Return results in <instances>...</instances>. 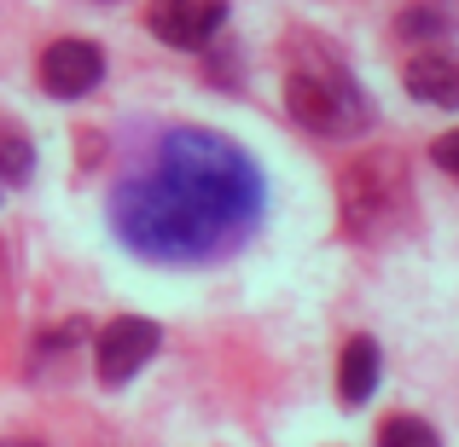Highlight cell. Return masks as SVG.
<instances>
[{"mask_svg": "<svg viewBox=\"0 0 459 447\" xmlns=\"http://www.w3.org/2000/svg\"><path fill=\"white\" fill-rule=\"evenodd\" d=\"M105 221L140 262L210 268L238 256L268 227V175L221 128L163 123L128 146Z\"/></svg>", "mask_w": 459, "mask_h": 447, "instance_id": "cell-1", "label": "cell"}, {"mask_svg": "<svg viewBox=\"0 0 459 447\" xmlns=\"http://www.w3.org/2000/svg\"><path fill=\"white\" fill-rule=\"evenodd\" d=\"M285 111H291V123H303L308 134H325V140H355L372 128L367 88L343 64H332V58L297 64L285 76Z\"/></svg>", "mask_w": 459, "mask_h": 447, "instance_id": "cell-2", "label": "cell"}, {"mask_svg": "<svg viewBox=\"0 0 459 447\" xmlns=\"http://www.w3.org/2000/svg\"><path fill=\"white\" fill-rule=\"evenodd\" d=\"M343 227L360 238H378L402 221L407 198H413V180L395 157H360V163L343 168Z\"/></svg>", "mask_w": 459, "mask_h": 447, "instance_id": "cell-3", "label": "cell"}, {"mask_svg": "<svg viewBox=\"0 0 459 447\" xmlns=\"http://www.w3.org/2000/svg\"><path fill=\"white\" fill-rule=\"evenodd\" d=\"M157 343H163L157 320H140V314L111 320L100 337H93V372H100V383H105V390H123V383L157 355Z\"/></svg>", "mask_w": 459, "mask_h": 447, "instance_id": "cell-4", "label": "cell"}, {"mask_svg": "<svg viewBox=\"0 0 459 447\" xmlns=\"http://www.w3.org/2000/svg\"><path fill=\"white\" fill-rule=\"evenodd\" d=\"M105 82V47L82 41V35H65L41 53V88L53 99H88L93 88Z\"/></svg>", "mask_w": 459, "mask_h": 447, "instance_id": "cell-5", "label": "cell"}, {"mask_svg": "<svg viewBox=\"0 0 459 447\" xmlns=\"http://www.w3.org/2000/svg\"><path fill=\"white\" fill-rule=\"evenodd\" d=\"M146 23L163 47H210L227 23V0H152Z\"/></svg>", "mask_w": 459, "mask_h": 447, "instance_id": "cell-6", "label": "cell"}, {"mask_svg": "<svg viewBox=\"0 0 459 447\" xmlns=\"http://www.w3.org/2000/svg\"><path fill=\"white\" fill-rule=\"evenodd\" d=\"M402 88L413 93L430 111H459V58L448 53H419L413 64L402 70Z\"/></svg>", "mask_w": 459, "mask_h": 447, "instance_id": "cell-7", "label": "cell"}, {"mask_svg": "<svg viewBox=\"0 0 459 447\" xmlns=\"http://www.w3.org/2000/svg\"><path fill=\"white\" fill-rule=\"evenodd\" d=\"M378 372H384L378 343H372V337H349L343 355H337V395H343V407L372 401V390H378Z\"/></svg>", "mask_w": 459, "mask_h": 447, "instance_id": "cell-8", "label": "cell"}, {"mask_svg": "<svg viewBox=\"0 0 459 447\" xmlns=\"http://www.w3.org/2000/svg\"><path fill=\"white\" fill-rule=\"evenodd\" d=\"M378 447H442V436L425 425V418H413V413H395L390 425L378 430Z\"/></svg>", "mask_w": 459, "mask_h": 447, "instance_id": "cell-9", "label": "cell"}, {"mask_svg": "<svg viewBox=\"0 0 459 447\" xmlns=\"http://www.w3.org/2000/svg\"><path fill=\"white\" fill-rule=\"evenodd\" d=\"M30 175H35V151H30V140L12 134V128H0V180L23 186Z\"/></svg>", "mask_w": 459, "mask_h": 447, "instance_id": "cell-10", "label": "cell"}, {"mask_svg": "<svg viewBox=\"0 0 459 447\" xmlns=\"http://www.w3.org/2000/svg\"><path fill=\"white\" fill-rule=\"evenodd\" d=\"M448 23H454V18H448L442 6H413V12L402 18V30H407V35H442Z\"/></svg>", "mask_w": 459, "mask_h": 447, "instance_id": "cell-11", "label": "cell"}, {"mask_svg": "<svg viewBox=\"0 0 459 447\" xmlns=\"http://www.w3.org/2000/svg\"><path fill=\"white\" fill-rule=\"evenodd\" d=\"M430 151H437V163H442V168H448V175L459 180V128H454V134H442Z\"/></svg>", "mask_w": 459, "mask_h": 447, "instance_id": "cell-12", "label": "cell"}, {"mask_svg": "<svg viewBox=\"0 0 459 447\" xmlns=\"http://www.w3.org/2000/svg\"><path fill=\"white\" fill-rule=\"evenodd\" d=\"M0 447H41V442H30V436H6Z\"/></svg>", "mask_w": 459, "mask_h": 447, "instance_id": "cell-13", "label": "cell"}]
</instances>
